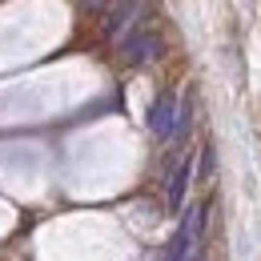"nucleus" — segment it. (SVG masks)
<instances>
[{
  "mask_svg": "<svg viewBox=\"0 0 261 261\" xmlns=\"http://www.w3.org/2000/svg\"><path fill=\"white\" fill-rule=\"evenodd\" d=\"M141 16V0H113V8L105 12V36L109 40H121V36L133 29V20Z\"/></svg>",
  "mask_w": 261,
  "mask_h": 261,
  "instance_id": "nucleus-3",
  "label": "nucleus"
},
{
  "mask_svg": "<svg viewBox=\"0 0 261 261\" xmlns=\"http://www.w3.org/2000/svg\"><path fill=\"white\" fill-rule=\"evenodd\" d=\"M189 177H193V157H185L181 169L173 173V181H169V209L177 213L181 205H185V189H189Z\"/></svg>",
  "mask_w": 261,
  "mask_h": 261,
  "instance_id": "nucleus-5",
  "label": "nucleus"
},
{
  "mask_svg": "<svg viewBox=\"0 0 261 261\" xmlns=\"http://www.w3.org/2000/svg\"><path fill=\"white\" fill-rule=\"evenodd\" d=\"M149 129L157 133V137H173V129H177V100L173 97L153 100V109H149Z\"/></svg>",
  "mask_w": 261,
  "mask_h": 261,
  "instance_id": "nucleus-4",
  "label": "nucleus"
},
{
  "mask_svg": "<svg viewBox=\"0 0 261 261\" xmlns=\"http://www.w3.org/2000/svg\"><path fill=\"white\" fill-rule=\"evenodd\" d=\"M76 4H81L85 12H93V8H100V4H109V0H76Z\"/></svg>",
  "mask_w": 261,
  "mask_h": 261,
  "instance_id": "nucleus-6",
  "label": "nucleus"
},
{
  "mask_svg": "<svg viewBox=\"0 0 261 261\" xmlns=\"http://www.w3.org/2000/svg\"><path fill=\"white\" fill-rule=\"evenodd\" d=\"M161 53H165V36L157 29V20L137 16L133 29L121 36V61L129 68H141V65H149V61H157Z\"/></svg>",
  "mask_w": 261,
  "mask_h": 261,
  "instance_id": "nucleus-1",
  "label": "nucleus"
},
{
  "mask_svg": "<svg viewBox=\"0 0 261 261\" xmlns=\"http://www.w3.org/2000/svg\"><path fill=\"white\" fill-rule=\"evenodd\" d=\"M201 233H205V205H193V209L181 217V229H177V237H173V245H169V261L193 257L197 245H201Z\"/></svg>",
  "mask_w": 261,
  "mask_h": 261,
  "instance_id": "nucleus-2",
  "label": "nucleus"
}]
</instances>
